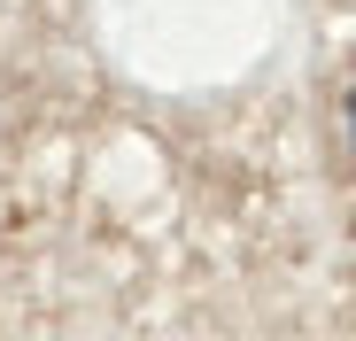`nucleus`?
I'll list each match as a JSON object with an SVG mask.
<instances>
[{
  "label": "nucleus",
  "mask_w": 356,
  "mask_h": 341,
  "mask_svg": "<svg viewBox=\"0 0 356 341\" xmlns=\"http://www.w3.org/2000/svg\"><path fill=\"white\" fill-rule=\"evenodd\" d=\"M348 132H356V93H348Z\"/></svg>",
  "instance_id": "obj_1"
}]
</instances>
